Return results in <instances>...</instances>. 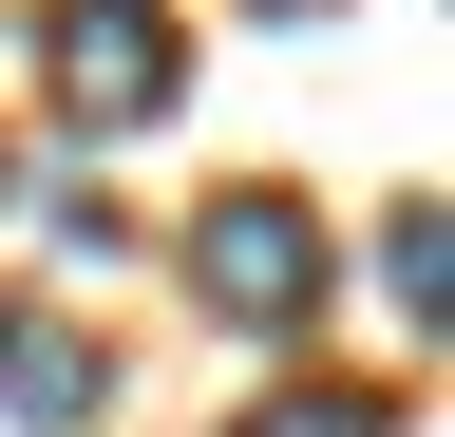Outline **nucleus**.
Masks as SVG:
<instances>
[{"label": "nucleus", "instance_id": "nucleus-5", "mask_svg": "<svg viewBox=\"0 0 455 437\" xmlns=\"http://www.w3.org/2000/svg\"><path fill=\"white\" fill-rule=\"evenodd\" d=\"M228 437H398V418L361 400V380H284V400H247Z\"/></svg>", "mask_w": 455, "mask_h": 437}, {"label": "nucleus", "instance_id": "nucleus-2", "mask_svg": "<svg viewBox=\"0 0 455 437\" xmlns=\"http://www.w3.org/2000/svg\"><path fill=\"white\" fill-rule=\"evenodd\" d=\"M190 286L247 323V343H284V323L323 304V229H304V190H228L209 229H190Z\"/></svg>", "mask_w": 455, "mask_h": 437}, {"label": "nucleus", "instance_id": "nucleus-1", "mask_svg": "<svg viewBox=\"0 0 455 437\" xmlns=\"http://www.w3.org/2000/svg\"><path fill=\"white\" fill-rule=\"evenodd\" d=\"M38 77L76 134H152L171 95H190V38H171V0H57L38 20Z\"/></svg>", "mask_w": 455, "mask_h": 437}, {"label": "nucleus", "instance_id": "nucleus-4", "mask_svg": "<svg viewBox=\"0 0 455 437\" xmlns=\"http://www.w3.org/2000/svg\"><path fill=\"white\" fill-rule=\"evenodd\" d=\"M379 286H398V323H436V286H455V229H436V190H398V229H379Z\"/></svg>", "mask_w": 455, "mask_h": 437}, {"label": "nucleus", "instance_id": "nucleus-3", "mask_svg": "<svg viewBox=\"0 0 455 437\" xmlns=\"http://www.w3.org/2000/svg\"><path fill=\"white\" fill-rule=\"evenodd\" d=\"M0 418H20V437H76L95 418V343L57 304H0Z\"/></svg>", "mask_w": 455, "mask_h": 437}]
</instances>
